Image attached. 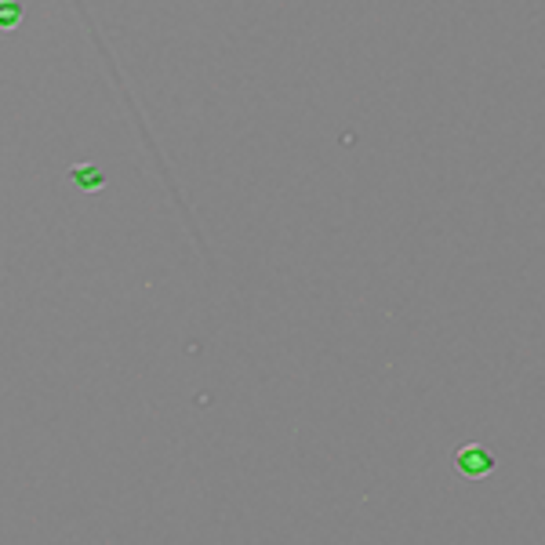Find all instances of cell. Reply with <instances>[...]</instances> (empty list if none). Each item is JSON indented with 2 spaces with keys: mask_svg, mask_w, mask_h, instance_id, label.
I'll return each instance as SVG.
<instances>
[{
  "mask_svg": "<svg viewBox=\"0 0 545 545\" xmlns=\"http://www.w3.org/2000/svg\"><path fill=\"white\" fill-rule=\"evenodd\" d=\"M19 22V4L15 0H0V30H15Z\"/></svg>",
  "mask_w": 545,
  "mask_h": 545,
  "instance_id": "2",
  "label": "cell"
},
{
  "mask_svg": "<svg viewBox=\"0 0 545 545\" xmlns=\"http://www.w3.org/2000/svg\"><path fill=\"white\" fill-rule=\"evenodd\" d=\"M73 175H77V186H84V189H95L98 182H102V171L98 168H77Z\"/></svg>",
  "mask_w": 545,
  "mask_h": 545,
  "instance_id": "3",
  "label": "cell"
},
{
  "mask_svg": "<svg viewBox=\"0 0 545 545\" xmlns=\"http://www.w3.org/2000/svg\"><path fill=\"white\" fill-rule=\"evenodd\" d=\"M491 465H494V462L487 458L484 451H462V454H458V469H462V473H487Z\"/></svg>",
  "mask_w": 545,
  "mask_h": 545,
  "instance_id": "1",
  "label": "cell"
}]
</instances>
